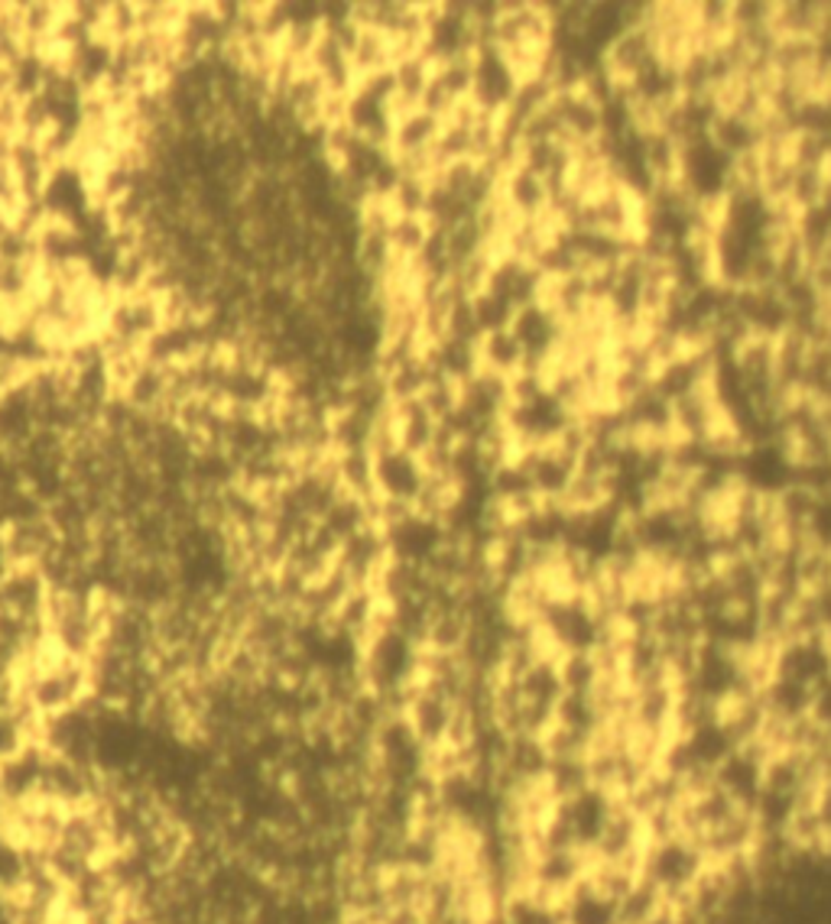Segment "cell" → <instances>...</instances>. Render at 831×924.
I'll return each instance as SVG.
<instances>
[{"label": "cell", "mask_w": 831, "mask_h": 924, "mask_svg": "<svg viewBox=\"0 0 831 924\" xmlns=\"http://www.w3.org/2000/svg\"><path fill=\"white\" fill-rule=\"evenodd\" d=\"M549 185L542 183L539 176H532L524 166H510L504 176H500V188H497V201L520 222H536V218H546L549 212Z\"/></svg>", "instance_id": "obj_1"}, {"label": "cell", "mask_w": 831, "mask_h": 924, "mask_svg": "<svg viewBox=\"0 0 831 924\" xmlns=\"http://www.w3.org/2000/svg\"><path fill=\"white\" fill-rule=\"evenodd\" d=\"M374 458V493L387 497V500H403V503H413L416 493L422 490V468H419V458L407 454L403 448L397 451H387V454H371Z\"/></svg>", "instance_id": "obj_2"}, {"label": "cell", "mask_w": 831, "mask_h": 924, "mask_svg": "<svg viewBox=\"0 0 831 924\" xmlns=\"http://www.w3.org/2000/svg\"><path fill=\"white\" fill-rule=\"evenodd\" d=\"M478 361H481V370L510 380L527 367V351L514 332H493L478 341Z\"/></svg>", "instance_id": "obj_3"}, {"label": "cell", "mask_w": 831, "mask_h": 924, "mask_svg": "<svg viewBox=\"0 0 831 924\" xmlns=\"http://www.w3.org/2000/svg\"><path fill=\"white\" fill-rule=\"evenodd\" d=\"M429 237H432V227H429L426 218H393L390 230H387L390 254L397 259H403V263L419 257L426 250Z\"/></svg>", "instance_id": "obj_4"}, {"label": "cell", "mask_w": 831, "mask_h": 924, "mask_svg": "<svg viewBox=\"0 0 831 924\" xmlns=\"http://www.w3.org/2000/svg\"><path fill=\"white\" fill-rule=\"evenodd\" d=\"M471 308H475V318H478V328H481V334L510 332L514 315H517V308H514V305H507L504 298L491 296L488 289H481V293H475V296H471Z\"/></svg>", "instance_id": "obj_5"}]
</instances>
